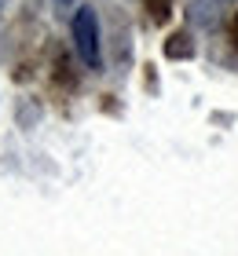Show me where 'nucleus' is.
I'll list each match as a JSON object with an SVG mask.
<instances>
[{
    "label": "nucleus",
    "instance_id": "nucleus-1",
    "mask_svg": "<svg viewBox=\"0 0 238 256\" xmlns=\"http://www.w3.org/2000/svg\"><path fill=\"white\" fill-rule=\"evenodd\" d=\"M74 48L81 55V62L99 70L103 62V48H99V18H95L92 8H81L74 15Z\"/></svg>",
    "mask_w": 238,
    "mask_h": 256
},
{
    "label": "nucleus",
    "instance_id": "nucleus-2",
    "mask_svg": "<svg viewBox=\"0 0 238 256\" xmlns=\"http://www.w3.org/2000/svg\"><path fill=\"white\" fill-rule=\"evenodd\" d=\"M63 4H74V0H63Z\"/></svg>",
    "mask_w": 238,
    "mask_h": 256
},
{
    "label": "nucleus",
    "instance_id": "nucleus-3",
    "mask_svg": "<svg viewBox=\"0 0 238 256\" xmlns=\"http://www.w3.org/2000/svg\"><path fill=\"white\" fill-rule=\"evenodd\" d=\"M0 8H4V0H0Z\"/></svg>",
    "mask_w": 238,
    "mask_h": 256
},
{
    "label": "nucleus",
    "instance_id": "nucleus-4",
    "mask_svg": "<svg viewBox=\"0 0 238 256\" xmlns=\"http://www.w3.org/2000/svg\"><path fill=\"white\" fill-rule=\"evenodd\" d=\"M220 4H227V0H220Z\"/></svg>",
    "mask_w": 238,
    "mask_h": 256
}]
</instances>
